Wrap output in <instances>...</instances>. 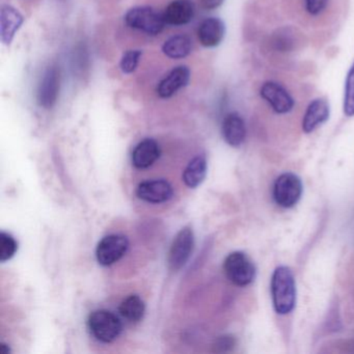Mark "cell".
Listing matches in <instances>:
<instances>
[{
    "label": "cell",
    "mask_w": 354,
    "mask_h": 354,
    "mask_svg": "<svg viewBox=\"0 0 354 354\" xmlns=\"http://www.w3.org/2000/svg\"><path fill=\"white\" fill-rule=\"evenodd\" d=\"M120 314L129 321L136 323L142 320L146 310V306L138 295H130L120 304Z\"/></svg>",
    "instance_id": "cell-21"
},
{
    "label": "cell",
    "mask_w": 354,
    "mask_h": 354,
    "mask_svg": "<svg viewBox=\"0 0 354 354\" xmlns=\"http://www.w3.org/2000/svg\"><path fill=\"white\" fill-rule=\"evenodd\" d=\"M194 246V232L190 227H184L176 236L169 252V266L178 271L187 263Z\"/></svg>",
    "instance_id": "cell-8"
},
{
    "label": "cell",
    "mask_w": 354,
    "mask_h": 354,
    "mask_svg": "<svg viewBox=\"0 0 354 354\" xmlns=\"http://www.w3.org/2000/svg\"><path fill=\"white\" fill-rule=\"evenodd\" d=\"M61 74L57 66H51L45 71L38 91V102L46 109H53L59 98Z\"/></svg>",
    "instance_id": "cell-9"
},
{
    "label": "cell",
    "mask_w": 354,
    "mask_h": 354,
    "mask_svg": "<svg viewBox=\"0 0 354 354\" xmlns=\"http://www.w3.org/2000/svg\"><path fill=\"white\" fill-rule=\"evenodd\" d=\"M225 35V26L219 18H207L198 26V41L207 48L218 46L223 42Z\"/></svg>",
    "instance_id": "cell-13"
},
{
    "label": "cell",
    "mask_w": 354,
    "mask_h": 354,
    "mask_svg": "<svg viewBox=\"0 0 354 354\" xmlns=\"http://www.w3.org/2000/svg\"><path fill=\"white\" fill-rule=\"evenodd\" d=\"M302 183L299 177L292 173L279 176L273 186V198L279 206L291 208L301 198Z\"/></svg>",
    "instance_id": "cell-5"
},
{
    "label": "cell",
    "mask_w": 354,
    "mask_h": 354,
    "mask_svg": "<svg viewBox=\"0 0 354 354\" xmlns=\"http://www.w3.org/2000/svg\"><path fill=\"white\" fill-rule=\"evenodd\" d=\"M300 35L292 26L277 28L269 37V45L279 53H293L300 43Z\"/></svg>",
    "instance_id": "cell-16"
},
{
    "label": "cell",
    "mask_w": 354,
    "mask_h": 354,
    "mask_svg": "<svg viewBox=\"0 0 354 354\" xmlns=\"http://www.w3.org/2000/svg\"><path fill=\"white\" fill-rule=\"evenodd\" d=\"M91 333L102 343H111L121 335L123 325L117 315L107 310H97L88 317Z\"/></svg>",
    "instance_id": "cell-2"
},
{
    "label": "cell",
    "mask_w": 354,
    "mask_h": 354,
    "mask_svg": "<svg viewBox=\"0 0 354 354\" xmlns=\"http://www.w3.org/2000/svg\"><path fill=\"white\" fill-rule=\"evenodd\" d=\"M11 352L10 350L9 346L7 344L1 343L0 344V353L1 354H9Z\"/></svg>",
    "instance_id": "cell-28"
},
{
    "label": "cell",
    "mask_w": 354,
    "mask_h": 354,
    "mask_svg": "<svg viewBox=\"0 0 354 354\" xmlns=\"http://www.w3.org/2000/svg\"><path fill=\"white\" fill-rule=\"evenodd\" d=\"M192 50V41L186 35H178L165 41L162 51L167 57L174 59H184Z\"/></svg>",
    "instance_id": "cell-19"
},
{
    "label": "cell",
    "mask_w": 354,
    "mask_h": 354,
    "mask_svg": "<svg viewBox=\"0 0 354 354\" xmlns=\"http://www.w3.org/2000/svg\"><path fill=\"white\" fill-rule=\"evenodd\" d=\"M24 18L15 8L3 6L0 13V34L3 44L10 45L24 24Z\"/></svg>",
    "instance_id": "cell-17"
},
{
    "label": "cell",
    "mask_w": 354,
    "mask_h": 354,
    "mask_svg": "<svg viewBox=\"0 0 354 354\" xmlns=\"http://www.w3.org/2000/svg\"><path fill=\"white\" fill-rule=\"evenodd\" d=\"M161 155L160 147L156 140L146 138L132 152V165L138 169H145L154 165Z\"/></svg>",
    "instance_id": "cell-15"
},
{
    "label": "cell",
    "mask_w": 354,
    "mask_h": 354,
    "mask_svg": "<svg viewBox=\"0 0 354 354\" xmlns=\"http://www.w3.org/2000/svg\"><path fill=\"white\" fill-rule=\"evenodd\" d=\"M18 250V243L15 238L6 232L0 234V261L6 262L15 256Z\"/></svg>",
    "instance_id": "cell-23"
},
{
    "label": "cell",
    "mask_w": 354,
    "mask_h": 354,
    "mask_svg": "<svg viewBox=\"0 0 354 354\" xmlns=\"http://www.w3.org/2000/svg\"><path fill=\"white\" fill-rule=\"evenodd\" d=\"M129 248V241L123 235H109L99 242L96 258L102 266H111L121 260Z\"/></svg>",
    "instance_id": "cell-7"
},
{
    "label": "cell",
    "mask_w": 354,
    "mask_h": 354,
    "mask_svg": "<svg viewBox=\"0 0 354 354\" xmlns=\"http://www.w3.org/2000/svg\"><path fill=\"white\" fill-rule=\"evenodd\" d=\"M273 306L277 314H289L296 302L295 279L291 269L277 267L271 279Z\"/></svg>",
    "instance_id": "cell-1"
},
{
    "label": "cell",
    "mask_w": 354,
    "mask_h": 354,
    "mask_svg": "<svg viewBox=\"0 0 354 354\" xmlns=\"http://www.w3.org/2000/svg\"><path fill=\"white\" fill-rule=\"evenodd\" d=\"M343 111L346 117H354V62L346 75L344 86Z\"/></svg>",
    "instance_id": "cell-22"
},
{
    "label": "cell",
    "mask_w": 354,
    "mask_h": 354,
    "mask_svg": "<svg viewBox=\"0 0 354 354\" xmlns=\"http://www.w3.org/2000/svg\"><path fill=\"white\" fill-rule=\"evenodd\" d=\"M234 346V339L232 337H221L218 341L216 342V346L215 347L218 348L219 351H227L230 348Z\"/></svg>",
    "instance_id": "cell-26"
},
{
    "label": "cell",
    "mask_w": 354,
    "mask_h": 354,
    "mask_svg": "<svg viewBox=\"0 0 354 354\" xmlns=\"http://www.w3.org/2000/svg\"><path fill=\"white\" fill-rule=\"evenodd\" d=\"M190 80V70L186 66L174 68L157 86V94L160 98L167 99L177 94L187 86Z\"/></svg>",
    "instance_id": "cell-11"
},
{
    "label": "cell",
    "mask_w": 354,
    "mask_h": 354,
    "mask_svg": "<svg viewBox=\"0 0 354 354\" xmlns=\"http://www.w3.org/2000/svg\"><path fill=\"white\" fill-rule=\"evenodd\" d=\"M142 55V53L140 50L127 51L122 57L121 64H120L122 71L125 74H130L136 71Z\"/></svg>",
    "instance_id": "cell-24"
},
{
    "label": "cell",
    "mask_w": 354,
    "mask_h": 354,
    "mask_svg": "<svg viewBox=\"0 0 354 354\" xmlns=\"http://www.w3.org/2000/svg\"><path fill=\"white\" fill-rule=\"evenodd\" d=\"M329 115L330 106L328 101L323 98L314 99L306 107L302 119V130L304 133L315 131L317 128L328 121Z\"/></svg>",
    "instance_id": "cell-12"
},
{
    "label": "cell",
    "mask_w": 354,
    "mask_h": 354,
    "mask_svg": "<svg viewBox=\"0 0 354 354\" xmlns=\"http://www.w3.org/2000/svg\"><path fill=\"white\" fill-rule=\"evenodd\" d=\"M207 175V161L204 156H196L188 163L183 173V181L189 188L203 183Z\"/></svg>",
    "instance_id": "cell-20"
},
{
    "label": "cell",
    "mask_w": 354,
    "mask_h": 354,
    "mask_svg": "<svg viewBox=\"0 0 354 354\" xmlns=\"http://www.w3.org/2000/svg\"><path fill=\"white\" fill-rule=\"evenodd\" d=\"M225 275L234 285L244 287L250 285L256 277V268L244 252L230 254L223 263Z\"/></svg>",
    "instance_id": "cell-4"
},
{
    "label": "cell",
    "mask_w": 354,
    "mask_h": 354,
    "mask_svg": "<svg viewBox=\"0 0 354 354\" xmlns=\"http://www.w3.org/2000/svg\"><path fill=\"white\" fill-rule=\"evenodd\" d=\"M225 0H201V5L205 10H215L223 5Z\"/></svg>",
    "instance_id": "cell-27"
},
{
    "label": "cell",
    "mask_w": 354,
    "mask_h": 354,
    "mask_svg": "<svg viewBox=\"0 0 354 354\" xmlns=\"http://www.w3.org/2000/svg\"><path fill=\"white\" fill-rule=\"evenodd\" d=\"M221 132L230 146L235 148L241 146L246 138V126L243 118L235 111L227 113L223 119Z\"/></svg>",
    "instance_id": "cell-14"
},
{
    "label": "cell",
    "mask_w": 354,
    "mask_h": 354,
    "mask_svg": "<svg viewBox=\"0 0 354 354\" xmlns=\"http://www.w3.org/2000/svg\"><path fill=\"white\" fill-rule=\"evenodd\" d=\"M329 0H304V8L310 16H318L324 12Z\"/></svg>",
    "instance_id": "cell-25"
},
{
    "label": "cell",
    "mask_w": 354,
    "mask_h": 354,
    "mask_svg": "<svg viewBox=\"0 0 354 354\" xmlns=\"http://www.w3.org/2000/svg\"><path fill=\"white\" fill-rule=\"evenodd\" d=\"M194 16V5L190 0H174L163 12L165 24L169 26H185Z\"/></svg>",
    "instance_id": "cell-18"
},
{
    "label": "cell",
    "mask_w": 354,
    "mask_h": 354,
    "mask_svg": "<svg viewBox=\"0 0 354 354\" xmlns=\"http://www.w3.org/2000/svg\"><path fill=\"white\" fill-rule=\"evenodd\" d=\"M136 196L144 202L161 204L173 198V186L165 180L142 182L136 188Z\"/></svg>",
    "instance_id": "cell-10"
},
{
    "label": "cell",
    "mask_w": 354,
    "mask_h": 354,
    "mask_svg": "<svg viewBox=\"0 0 354 354\" xmlns=\"http://www.w3.org/2000/svg\"><path fill=\"white\" fill-rule=\"evenodd\" d=\"M125 22L129 28L140 30L149 36H157L167 26L163 13L150 7H136L129 10L125 15Z\"/></svg>",
    "instance_id": "cell-3"
},
{
    "label": "cell",
    "mask_w": 354,
    "mask_h": 354,
    "mask_svg": "<svg viewBox=\"0 0 354 354\" xmlns=\"http://www.w3.org/2000/svg\"><path fill=\"white\" fill-rule=\"evenodd\" d=\"M260 96L277 115L289 113L295 105V100L287 88L272 80L264 82L261 86Z\"/></svg>",
    "instance_id": "cell-6"
}]
</instances>
